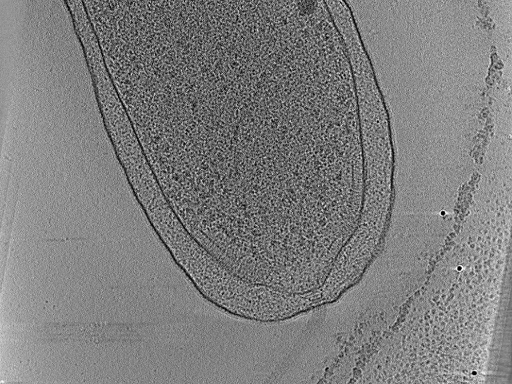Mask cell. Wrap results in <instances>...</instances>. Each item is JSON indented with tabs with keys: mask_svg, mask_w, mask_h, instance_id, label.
<instances>
[{
	"mask_svg": "<svg viewBox=\"0 0 512 384\" xmlns=\"http://www.w3.org/2000/svg\"><path fill=\"white\" fill-rule=\"evenodd\" d=\"M337 62L286 3L232 1L164 77L161 146L208 154L224 233L248 262L290 242L347 163L355 106Z\"/></svg>",
	"mask_w": 512,
	"mask_h": 384,
	"instance_id": "obj_1",
	"label": "cell"
}]
</instances>
